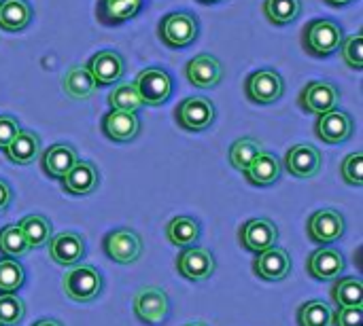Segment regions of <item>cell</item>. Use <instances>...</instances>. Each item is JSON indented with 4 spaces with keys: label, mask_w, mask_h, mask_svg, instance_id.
I'll return each instance as SVG.
<instances>
[{
    "label": "cell",
    "mask_w": 363,
    "mask_h": 326,
    "mask_svg": "<svg viewBox=\"0 0 363 326\" xmlns=\"http://www.w3.org/2000/svg\"><path fill=\"white\" fill-rule=\"evenodd\" d=\"M185 74H187V81H189L194 87L211 89V87H215V85L221 83V78H223V68H221V62H219L215 55H211V53H200V55H196L194 59L187 62Z\"/></svg>",
    "instance_id": "obj_15"
},
{
    "label": "cell",
    "mask_w": 363,
    "mask_h": 326,
    "mask_svg": "<svg viewBox=\"0 0 363 326\" xmlns=\"http://www.w3.org/2000/svg\"><path fill=\"white\" fill-rule=\"evenodd\" d=\"M30 246L17 225H9L0 229V252L6 259H23Z\"/></svg>",
    "instance_id": "obj_33"
},
{
    "label": "cell",
    "mask_w": 363,
    "mask_h": 326,
    "mask_svg": "<svg viewBox=\"0 0 363 326\" xmlns=\"http://www.w3.org/2000/svg\"><path fill=\"white\" fill-rule=\"evenodd\" d=\"M306 269L315 280L321 282L338 280L347 269V259L336 248H319L308 257Z\"/></svg>",
    "instance_id": "obj_14"
},
{
    "label": "cell",
    "mask_w": 363,
    "mask_h": 326,
    "mask_svg": "<svg viewBox=\"0 0 363 326\" xmlns=\"http://www.w3.org/2000/svg\"><path fill=\"white\" fill-rule=\"evenodd\" d=\"M185 326H208V325H204V322H191V325H185Z\"/></svg>",
    "instance_id": "obj_45"
},
{
    "label": "cell",
    "mask_w": 363,
    "mask_h": 326,
    "mask_svg": "<svg viewBox=\"0 0 363 326\" xmlns=\"http://www.w3.org/2000/svg\"><path fill=\"white\" fill-rule=\"evenodd\" d=\"M317 136L328 144H340L353 136V119L351 115L342 110H330L325 115H319V121L315 125Z\"/></svg>",
    "instance_id": "obj_18"
},
{
    "label": "cell",
    "mask_w": 363,
    "mask_h": 326,
    "mask_svg": "<svg viewBox=\"0 0 363 326\" xmlns=\"http://www.w3.org/2000/svg\"><path fill=\"white\" fill-rule=\"evenodd\" d=\"M281 174H283L281 159L268 151H262L255 157V161L245 170V178L255 187H270V185L279 182Z\"/></svg>",
    "instance_id": "obj_22"
},
{
    "label": "cell",
    "mask_w": 363,
    "mask_h": 326,
    "mask_svg": "<svg viewBox=\"0 0 363 326\" xmlns=\"http://www.w3.org/2000/svg\"><path fill=\"white\" fill-rule=\"evenodd\" d=\"M328 4H332V6H345V4H349V2H353V0H325Z\"/></svg>",
    "instance_id": "obj_44"
},
{
    "label": "cell",
    "mask_w": 363,
    "mask_h": 326,
    "mask_svg": "<svg viewBox=\"0 0 363 326\" xmlns=\"http://www.w3.org/2000/svg\"><path fill=\"white\" fill-rule=\"evenodd\" d=\"M198 36V19L191 13H168L160 23V38L164 45L181 49L196 40Z\"/></svg>",
    "instance_id": "obj_5"
},
{
    "label": "cell",
    "mask_w": 363,
    "mask_h": 326,
    "mask_svg": "<svg viewBox=\"0 0 363 326\" xmlns=\"http://www.w3.org/2000/svg\"><path fill=\"white\" fill-rule=\"evenodd\" d=\"M26 282V272L15 259H0V295L17 293Z\"/></svg>",
    "instance_id": "obj_35"
},
{
    "label": "cell",
    "mask_w": 363,
    "mask_h": 326,
    "mask_svg": "<svg viewBox=\"0 0 363 326\" xmlns=\"http://www.w3.org/2000/svg\"><path fill=\"white\" fill-rule=\"evenodd\" d=\"M253 272L257 278H262L266 282H281L291 274V259H289L287 250L272 246L255 257Z\"/></svg>",
    "instance_id": "obj_13"
},
{
    "label": "cell",
    "mask_w": 363,
    "mask_h": 326,
    "mask_svg": "<svg viewBox=\"0 0 363 326\" xmlns=\"http://www.w3.org/2000/svg\"><path fill=\"white\" fill-rule=\"evenodd\" d=\"M262 151H264V146L255 138H240L230 146V163H232V168L245 172Z\"/></svg>",
    "instance_id": "obj_32"
},
{
    "label": "cell",
    "mask_w": 363,
    "mask_h": 326,
    "mask_svg": "<svg viewBox=\"0 0 363 326\" xmlns=\"http://www.w3.org/2000/svg\"><path fill=\"white\" fill-rule=\"evenodd\" d=\"M19 134V123H17V119H13V117H9V115H0V149L4 151L11 142H13V138Z\"/></svg>",
    "instance_id": "obj_41"
},
{
    "label": "cell",
    "mask_w": 363,
    "mask_h": 326,
    "mask_svg": "<svg viewBox=\"0 0 363 326\" xmlns=\"http://www.w3.org/2000/svg\"><path fill=\"white\" fill-rule=\"evenodd\" d=\"M245 91L255 104H274L285 93V81L277 70H257L247 78Z\"/></svg>",
    "instance_id": "obj_8"
},
{
    "label": "cell",
    "mask_w": 363,
    "mask_h": 326,
    "mask_svg": "<svg viewBox=\"0 0 363 326\" xmlns=\"http://www.w3.org/2000/svg\"><path fill=\"white\" fill-rule=\"evenodd\" d=\"M140 8H143V0H100L98 19L104 25H117L138 15Z\"/></svg>",
    "instance_id": "obj_25"
},
{
    "label": "cell",
    "mask_w": 363,
    "mask_h": 326,
    "mask_svg": "<svg viewBox=\"0 0 363 326\" xmlns=\"http://www.w3.org/2000/svg\"><path fill=\"white\" fill-rule=\"evenodd\" d=\"M345 216L338 210H317L311 219H308V238L317 244H334L345 235Z\"/></svg>",
    "instance_id": "obj_9"
},
{
    "label": "cell",
    "mask_w": 363,
    "mask_h": 326,
    "mask_svg": "<svg viewBox=\"0 0 363 326\" xmlns=\"http://www.w3.org/2000/svg\"><path fill=\"white\" fill-rule=\"evenodd\" d=\"M108 106L113 110H125V112H136L143 102L134 85H119L111 91L108 95Z\"/></svg>",
    "instance_id": "obj_36"
},
{
    "label": "cell",
    "mask_w": 363,
    "mask_h": 326,
    "mask_svg": "<svg viewBox=\"0 0 363 326\" xmlns=\"http://www.w3.org/2000/svg\"><path fill=\"white\" fill-rule=\"evenodd\" d=\"M77 161H79L77 151L70 144H53L40 157V165H43L45 174L51 178H60V180L70 172V168Z\"/></svg>",
    "instance_id": "obj_23"
},
{
    "label": "cell",
    "mask_w": 363,
    "mask_h": 326,
    "mask_svg": "<svg viewBox=\"0 0 363 326\" xmlns=\"http://www.w3.org/2000/svg\"><path fill=\"white\" fill-rule=\"evenodd\" d=\"M342 178L353 185V187H362L363 185V153H351L345 161H342Z\"/></svg>",
    "instance_id": "obj_39"
},
{
    "label": "cell",
    "mask_w": 363,
    "mask_h": 326,
    "mask_svg": "<svg viewBox=\"0 0 363 326\" xmlns=\"http://www.w3.org/2000/svg\"><path fill=\"white\" fill-rule=\"evenodd\" d=\"M102 276L91 265H74L62 280V289L68 299L77 303H89L102 293Z\"/></svg>",
    "instance_id": "obj_2"
},
{
    "label": "cell",
    "mask_w": 363,
    "mask_h": 326,
    "mask_svg": "<svg viewBox=\"0 0 363 326\" xmlns=\"http://www.w3.org/2000/svg\"><path fill=\"white\" fill-rule=\"evenodd\" d=\"M32 19V8L26 0H0V28L9 32H19L28 28Z\"/></svg>",
    "instance_id": "obj_26"
},
{
    "label": "cell",
    "mask_w": 363,
    "mask_h": 326,
    "mask_svg": "<svg viewBox=\"0 0 363 326\" xmlns=\"http://www.w3.org/2000/svg\"><path fill=\"white\" fill-rule=\"evenodd\" d=\"M49 257L64 267H74L85 257V242L79 233L64 231L49 240Z\"/></svg>",
    "instance_id": "obj_17"
},
{
    "label": "cell",
    "mask_w": 363,
    "mask_h": 326,
    "mask_svg": "<svg viewBox=\"0 0 363 326\" xmlns=\"http://www.w3.org/2000/svg\"><path fill=\"white\" fill-rule=\"evenodd\" d=\"M240 244L251 252H264L279 242V229L270 219H251L238 231Z\"/></svg>",
    "instance_id": "obj_10"
},
{
    "label": "cell",
    "mask_w": 363,
    "mask_h": 326,
    "mask_svg": "<svg viewBox=\"0 0 363 326\" xmlns=\"http://www.w3.org/2000/svg\"><path fill=\"white\" fill-rule=\"evenodd\" d=\"M9 161L17 165H30L40 155V138L34 132L19 129V134L13 138V142L4 149Z\"/></svg>",
    "instance_id": "obj_24"
},
{
    "label": "cell",
    "mask_w": 363,
    "mask_h": 326,
    "mask_svg": "<svg viewBox=\"0 0 363 326\" xmlns=\"http://www.w3.org/2000/svg\"><path fill=\"white\" fill-rule=\"evenodd\" d=\"M215 121V104L208 98H187L177 108V123L187 132H204Z\"/></svg>",
    "instance_id": "obj_7"
},
{
    "label": "cell",
    "mask_w": 363,
    "mask_h": 326,
    "mask_svg": "<svg viewBox=\"0 0 363 326\" xmlns=\"http://www.w3.org/2000/svg\"><path fill=\"white\" fill-rule=\"evenodd\" d=\"M342 49V59L355 68V70H362L363 68V36L362 34H353V36H347V40H342L340 45Z\"/></svg>",
    "instance_id": "obj_38"
},
{
    "label": "cell",
    "mask_w": 363,
    "mask_h": 326,
    "mask_svg": "<svg viewBox=\"0 0 363 326\" xmlns=\"http://www.w3.org/2000/svg\"><path fill=\"white\" fill-rule=\"evenodd\" d=\"M345 36L342 28L330 19H315L302 30V47L315 57H328L340 49Z\"/></svg>",
    "instance_id": "obj_1"
},
{
    "label": "cell",
    "mask_w": 363,
    "mask_h": 326,
    "mask_svg": "<svg viewBox=\"0 0 363 326\" xmlns=\"http://www.w3.org/2000/svg\"><path fill=\"white\" fill-rule=\"evenodd\" d=\"M332 326H363V308L332 310Z\"/></svg>",
    "instance_id": "obj_40"
},
{
    "label": "cell",
    "mask_w": 363,
    "mask_h": 326,
    "mask_svg": "<svg viewBox=\"0 0 363 326\" xmlns=\"http://www.w3.org/2000/svg\"><path fill=\"white\" fill-rule=\"evenodd\" d=\"M134 87H136L143 104H147V106H160L172 93V78L162 68H147V70H143L136 76Z\"/></svg>",
    "instance_id": "obj_6"
},
{
    "label": "cell",
    "mask_w": 363,
    "mask_h": 326,
    "mask_svg": "<svg viewBox=\"0 0 363 326\" xmlns=\"http://www.w3.org/2000/svg\"><path fill=\"white\" fill-rule=\"evenodd\" d=\"M264 13L274 25H287L300 17L302 2L300 0H266Z\"/></svg>",
    "instance_id": "obj_31"
},
{
    "label": "cell",
    "mask_w": 363,
    "mask_h": 326,
    "mask_svg": "<svg viewBox=\"0 0 363 326\" xmlns=\"http://www.w3.org/2000/svg\"><path fill=\"white\" fill-rule=\"evenodd\" d=\"M11 199H13L11 187H9L4 180H0V214L9 210V206H11Z\"/></svg>",
    "instance_id": "obj_42"
},
{
    "label": "cell",
    "mask_w": 363,
    "mask_h": 326,
    "mask_svg": "<svg viewBox=\"0 0 363 326\" xmlns=\"http://www.w3.org/2000/svg\"><path fill=\"white\" fill-rule=\"evenodd\" d=\"M89 74L98 85H113L123 78L125 74V62L117 51H100L96 53L87 64Z\"/></svg>",
    "instance_id": "obj_19"
},
{
    "label": "cell",
    "mask_w": 363,
    "mask_h": 326,
    "mask_svg": "<svg viewBox=\"0 0 363 326\" xmlns=\"http://www.w3.org/2000/svg\"><path fill=\"white\" fill-rule=\"evenodd\" d=\"M200 2H204V4H211V2H219V0H200Z\"/></svg>",
    "instance_id": "obj_46"
},
{
    "label": "cell",
    "mask_w": 363,
    "mask_h": 326,
    "mask_svg": "<svg viewBox=\"0 0 363 326\" xmlns=\"http://www.w3.org/2000/svg\"><path fill=\"white\" fill-rule=\"evenodd\" d=\"M32 326H64V325H62V322H57V320H53V318H43V320L34 322Z\"/></svg>",
    "instance_id": "obj_43"
},
{
    "label": "cell",
    "mask_w": 363,
    "mask_h": 326,
    "mask_svg": "<svg viewBox=\"0 0 363 326\" xmlns=\"http://www.w3.org/2000/svg\"><path fill=\"white\" fill-rule=\"evenodd\" d=\"M300 326H332V308L325 301H306L298 310Z\"/></svg>",
    "instance_id": "obj_34"
},
{
    "label": "cell",
    "mask_w": 363,
    "mask_h": 326,
    "mask_svg": "<svg viewBox=\"0 0 363 326\" xmlns=\"http://www.w3.org/2000/svg\"><path fill=\"white\" fill-rule=\"evenodd\" d=\"M100 176L91 161H77L70 172L62 178L64 191L70 195H89L98 189Z\"/></svg>",
    "instance_id": "obj_21"
},
{
    "label": "cell",
    "mask_w": 363,
    "mask_h": 326,
    "mask_svg": "<svg viewBox=\"0 0 363 326\" xmlns=\"http://www.w3.org/2000/svg\"><path fill=\"white\" fill-rule=\"evenodd\" d=\"M338 100H340L338 89L332 83H328V81H313V83H308L302 89L300 98H298L302 110H306L311 115H325V112L334 110Z\"/></svg>",
    "instance_id": "obj_11"
},
{
    "label": "cell",
    "mask_w": 363,
    "mask_h": 326,
    "mask_svg": "<svg viewBox=\"0 0 363 326\" xmlns=\"http://www.w3.org/2000/svg\"><path fill=\"white\" fill-rule=\"evenodd\" d=\"M102 132L106 134L108 140L113 142H130L138 136L140 132V121L136 112H125V110H111L102 119Z\"/></svg>",
    "instance_id": "obj_20"
},
{
    "label": "cell",
    "mask_w": 363,
    "mask_h": 326,
    "mask_svg": "<svg viewBox=\"0 0 363 326\" xmlns=\"http://www.w3.org/2000/svg\"><path fill=\"white\" fill-rule=\"evenodd\" d=\"M26 316V305L15 295H0V326H17Z\"/></svg>",
    "instance_id": "obj_37"
},
{
    "label": "cell",
    "mask_w": 363,
    "mask_h": 326,
    "mask_svg": "<svg viewBox=\"0 0 363 326\" xmlns=\"http://www.w3.org/2000/svg\"><path fill=\"white\" fill-rule=\"evenodd\" d=\"M177 269H179V274L183 278L194 280V282H202V280H208L215 274V259L206 248L189 246L179 255Z\"/></svg>",
    "instance_id": "obj_12"
},
{
    "label": "cell",
    "mask_w": 363,
    "mask_h": 326,
    "mask_svg": "<svg viewBox=\"0 0 363 326\" xmlns=\"http://www.w3.org/2000/svg\"><path fill=\"white\" fill-rule=\"evenodd\" d=\"M336 308H363V282L359 278H342L332 289Z\"/></svg>",
    "instance_id": "obj_30"
},
{
    "label": "cell",
    "mask_w": 363,
    "mask_h": 326,
    "mask_svg": "<svg viewBox=\"0 0 363 326\" xmlns=\"http://www.w3.org/2000/svg\"><path fill=\"white\" fill-rule=\"evenodd\" d=\"M283 165L296 178H313L321 170V153L313 144H296L287 151Z\"/></svg>",
    "instance_id": "obj_16"
},
{
    "label": "cell",
    "mask_w": 363,
    "mask_h": 326,
    "mask_svg": "<svg viewBox=\"0 0 363 326\" xmlns=\"http://www.w3.org/2000/svg\"><path fill=\"white\" fill-rule=\"evenodd\" d=\"M166 235L174 246L189 248L198 242L200 238V223L191 216H177L168 223Z\"/></svg>",
    "instance_id": "obj_28"
},
{
    "label": "cell",
    "mask_w": 363,
    "mask_h": 326,
    "mask_svg": "<svg viewBox=\"0 0 363 326\" xmlns=\"http://www.w3.org/2000/svg\"><path fill=\"white\" fill-rule=\"evenodd\" d=\"M96 89H98V83L94 81L89 70L83 68V66L70 68L68 74L64 76V91H66L68 98L87 100V98H91L96 93Z\"/></svg>",
    "instance_id": "obj_27"
},
{
    "label": "cell",
    "mask_w": 363,
    "mask_h": 326,
    "mask_svg": "<svg viewBox=\"0 0 363 326\" xmlns=\"http://www.w3.org/2000/svg\"><path fill=\"white\" fill-rule=\"evenodd\" d=\"M102 248L111 261H115L119 265H132L143 255V240L134 229L121 227V229H115L104 235Z\"/></svg>",
    "instance_id": "obj_4"
},
{
    "label": "cell",
    "mask_w": 363,
    "mask_h": 326,
    "mask_svg": "<svg viewBox=\"0 0 363 326\" xmlns=\"http://www.w3.org/2000/svg\"><path fill=\"white\" fill-rule=\"evenodd\" d=\"M134 314L147 326H160L170 314L168 295L160 286H143L134 295Z\"/></svg>",
    "instance_id": "obj_3"
},
{
    "label": "cell",
    "mask_w": 363,
    "mask_h": 326,
    "mask_svg": "<svg viewBox=\"0 0 363 326\" xmlns=\"http://www.w3.org/2000/svg\"><path fill=\"white\" fill-rule=\"evenodd\" d=\"M17 227L21 229V233H23L30 250L32 248H40V246L49 244V240H51V223L45 216H40V214L23 216L17 223Z\"/></svg>",
    "instance_id": "obj_29"
}]
</instances>
